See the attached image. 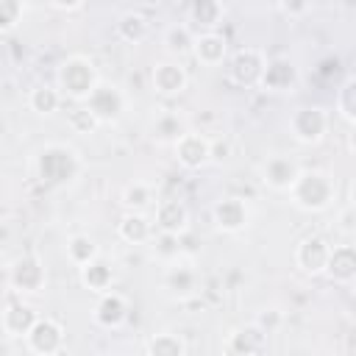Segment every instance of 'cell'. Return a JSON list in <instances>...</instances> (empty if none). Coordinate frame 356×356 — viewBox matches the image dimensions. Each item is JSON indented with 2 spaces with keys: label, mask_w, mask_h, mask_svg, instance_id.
<instances>
[{
  "label": "cell",
  "mask_w": 356,
  "mask_h": 356,
  "mask_svg": "<svg viewBox=\"0 0 356 356\" xmlns=\"http://www.w3.org/2000/svg\"><path fill=\"white\" fill-rule=\"evenodd\" d=\"M286 192H289V197H292V203L298 209H303V211H323L337 197V184L323 170H300Z\"/></svg>",
  "instance_id": "6da1fadb"
},
{
  "label": "cell",
  "mask_w": 356,
  "mask_h": 356,
  "mask_svg": "<svg viewBox=\"0 0 356 356\" xmlns=\"http://www.w3.org/2000/svg\"><path fill=\"white\" fill-rule=\"evenodd\" d=\"M58 86L64 95H70L72 100H86L92 95V89L97 86V72L95 64L83 56H72L58 67Z\"/></svg>",
  "instance_id": "7a4b0ae2"
},
{
  "label": "cell",
  "mask_w": 356,
  "mask_h": 356,
  "mask_svg": "<svg viewBox=\"0 0 356 356\" xmlns=\"http://www.w3.org/2000/svg\"><path fill=\"white\" fill-rule=\"evenodd\" d=\"M78 156L75 150L64 147V145H47L39 159H36V170L42 175V181H50V184H67L75 178L78 172Z\"/></svg>",
  "instance_id": "3957f363"
},
{
  "label": "cell",
  "mask_w": 356,
  "mask_h": 356,
  "mask_svg": "<svg viewBox=\"0 0 356 356\" xmlns=\"http://www.w3.org/2000/svg\"><path fill=\"white\" fill-rule=\"evenodd\" d=\"M289 131L298 142L303 145H314L325 136L328 131V114L320 106H303L289 117Z\"/></svg>",
  "instance_id": "277c9868"
},
{
  "label": "cell",
  "mask_w": 356,
  "mask_h": 356,
  "mask_svg": "<svg viewBox=\"0 0 356 356\" xmlns=\"http://www.w3.org/2000/svg\"><path fill=\"white\" fill-rule=\"evenodd\" d=\"M122 106H125L122 92H120L117 86L100 83V81H97V86L92 89V95L86 97V108L97 117V122H111V120H117L120 111H122Z\"/></svg>",
  "instance_id": "5b68a950"
},
{
  "label": "cell",
  "mask_w": 356,
  "mask_h": 356,
  "mask_svg": "<svg viewBox=\"0 0 356 356\" xmlns=\"http://www.w3.org/2000/svg\"><path fill=\"white\" fill-rule=\"evenodd\" d=\"M25 339L33 353H56L64 345V328L50 317H36L33 325L28 328Z\"/></svg>",
  "instance_id": "8992f818"
},
{
  "label": "cell",
  "mask_w": 356,
  "mask_h": 356,
  "mask_svg": "<svg viewBox=\"0 0 356 356\" xmlns=\"http://www.w3.org/2000/svg\"><path fill=\"white\" fill-rule=\"evenodd\" d=\"M328 253H331V245L323 236H306L295 248V261L306 275H320V273H325Z\"/></svg>",
  "instance_id": "52a82bcc"
},
{
  "label": "cell",
  "mask_w": 356,
  "mask_h": 356,
  "mask_svg": "<svg viewBox=\"0 0 356 356\" xmlns=\"http://www.w3.org/2000/svg\"><path fill=\"white\" fill-rule=\"evenodd\" d=\"M264 64L267 61L259 50H253V47L239 50L231 61V81L239 83V86H253V83H259V78L264 72Z\"/></svg>",
  "instance_id": "ba28073f"
},
{
  "label": "cell",
  "mask_w": 356,
  "mask_h": 356,
  "mask_svg": "<svg viewBox=\"0 0 356 356\" xmlns=\"http://www.w3.org/2000/svg\"><path fill=\"white\" fill-rule=\"evenodd\" d=\"M209 139L200 136V134H192V131H184L178 139H175V156L178 161L186 167V170H197L209 161Z\"/></svg>",
  "instance_id": "9c48e42d"
},
{
  "label": "cell",
  "mask_w": 356,
  "mask_h": 356,
  "mask_svg": "<svg viewBox=\"0 0 356 356\" xmlns=\"http://www.w3.org/2000/svg\"><path fill=\"white\" fill-rule=\"evenodd\" d=\"M300 172V167L289 159V156H270L264 164H261V181L275 189V192H286L295 181V175Z\"/></svg>",
  "instance_id": "30bf717a"
},
{
  "label": "cell",
  "mask_w": 356,
  "mask_h": 356,
  "mask_svg": "<svg viewBox=\"0 0 356 356\" xmlns=\"http://www.w3.org/2000/svg\"><path fill=\"white\" fill-rule=\"evenodd\" d=\"M8 281L17 292H39L44 284V267L36 256H22L19 261H14Z\"/></svg>",
  "instance_id": "8fae6325"
},
{
  "label": "cell",
  "mask_w": 356,
  "mask_h": 356,
  "mask_svg": "<svg viewBox=\"0 0 356 356\" xmlns=\"http://www.w3.org/2000/svg\"><path fill=\"white\" fill-rule=\"evenodd\" d=\"M248 206L242 197H222L217 206H214V222L220 231L225 234H234V231H242L248 225Z\"/></svg>",
  "instance_id": "7c38bea8"
},
{
  "label": "cell",
  "mask_w": 356,
  "mask_h": 356,
  "mask_svg": "<svg viewBox=\"0 0 356 356\" xmlns=\"http://www.w3.org/2000/svg\"><path fill=\"white\" fill-rule=\"evenodd\" d=\"M325 273L334 278V284H353L356 278V253L353 245H331Z\"/></svg>",
  "instance_id": "4fadbf2b"
},
{
  "label": "cell",
  "mask_w": 356,
  "mask_h": 356,
  "mask_svg": "<svg viewBox=\"0 0 356 356\" xmlns=\"http://www.w3.org/2000/svg\"><path fill=\"white\" fill-rule=\"evenodd\" d=\"M225 50H228L225 36H220V33H214V31H206V33H200V36L192 39V53H195V58H197L200 64H206V67L222 64Z\"/></svg>",
  "instance_id": "5bb4252c"
},
{
  "label": "cell",
  "mask_w": 356,
  "mask_h": 356,
  "mask_svg": "<svg viewBox=\"0 0 356 356\" xmlns=\"http://www.w3.org/2000/svg\"><path fill=\"white\" fill-rule=\"evenodd\" d=\"M153 89L159 95H178L186 89V72L178 61H159L153 67Z\"/></svg>",
  "instance_id": "9a60e30c"
},
{
  "label": "cell",
  "mask_w": 356,
  "mask_h": 356,
  "mask_svg": "<svg viewBox=\"0 0 356 356\" xmlns=\"http://www.w3.org/2000/svg\"><path fill=\"white\" fill-rule=\"evenodd\" d=\"M164 289H167L172 298L186 300V298H192L195 289H197V273H195L189 264H172V267H167V273H164Z\"/></svg>",
  "instance_id": "2e32d148"
},
{
  "label": "cell",
  "mask_w": 356,
  "mask_h": 356,
  "mask_svg": "<svg viewBox=\"0 0 356 356\" xmlns=\"http://www.w3.org/2000/svg\"><path fill=\"white\" fill-rule=\"evenodd\" d=\"M128 314V306H125V298L106 289L100 292V300L95 306V323L103 325V328H117Z\"/></svg>",
  "instance_id": "e0dca14e"
},
{
  "label": "cell",
  "mask_w": 356,
  "mask_h": 356,
  "mask_svg": "<svg viewBox=\"0 0 356 356\" xmlns=\"http://www.w3.org/2000/svg\"><path fill=\"white\" fill-rule=\"evenodd\" d=\"M298 75H295V67L286 61V58H275V61H267L264 64V72L259 78V83L270 92H289L295 86Z\"/></svg>",
  "instance_id": "ac0fdd59"
},
{
  "label": "cell",
  "mask_w": 356,
  "mask_h": 356,
  "mask_svg": "<svg viewBox=\"0 0 356 356\" xmlns=\"http://www.w3.org/2000/svg\"><path fill=\"white\" fill-rule=\"evenodd\" d=\"M156 225L164 234H181L189 225V211L181 200H159L156 203Z\"/></svg>",
  "instance_id": "d6986e66"
},
{
  "label": "cell",
  "mask_w": 356,
  "mask_h": 356,
  "mask_svg": "<svg viewBox=\"0 0 356 356\" xmlns=\"http://www.w3.org/2000/svg\"><path fill=\"white\" fill-rule=\"evenodd\" d=\"M225 350L228 353H261L267 350V331H261L256 323L248 328H239L228 337Z\"/></svg>",
  "instance_id": "ffe728a7"
},
{
  "label": "cell",
  "mask_w": 356,
  "mask_h": 356,
  "mask_svg": "<svg viewBox=\"0 0 356 356\" xmlns=\"http://www.w3.org/2000/svg\"><path fill=\"white\" fill-rule=\"evenodd\" d=\"M117 231H120V236H122L125 242H134V245H139V242H147V239H150V234H153V225L147 222V217H142L139 211H134V214H125V217L120 220Z\"/></svg>",
  "instance_id": "44dd1931"
},
{
  "label": "cell",
  "mask_w": 356,
  "mask_h": 356,
  "mask_svg": "<svg viewBox=\"0 0 356 356\" xmlns=\"http://www.w3.org/2000/svg\"><path fill=\"white\" fill-rule=\"evenodd\" d=\"M81 281H83V286H89L92 292H106V289L111 286V267L103 264V261L95 256L89 264L81 267Z\"/></svg>",
  "instance_id": "7402d4cb"
},
{
  "label": "cell",
  "mask_w": 356,
  "mask_h": 356,
  "mask_svg": "<svg viewBox=\"0 0 356 356\" xmlns=\"http://www.w3.org/2000/svg\"><path fill=\"white\" fill-rule=\"evenodd\" d=\"M33 320L36 314L28 306H8V312H3V328L8 337H25Z\"/></svg>",
  "instance_id": "603a6c76"
},
{
  "label": "cell",
  "mask_w": 356,
  "mask_h": 356,
  "mask_svg": "<svg viewBox=\"0 0 356 356\" xmlns=\"http://www.w3.org/2000/svg\"><path fill=\"white\" fill-rule=\"evenodd\" d=\"M28 103L36 114H53L61 106V92L53 86H36V89H31Z\"/></svg>",
  "instance_id": "cb8c5ba5"
},
{
  "label": "cell",
  "mask_w": 356,
  "mask_h": 356,
  "mask_svg": "<svg viewBox=\"0 0 356 356\" xmlns=\"http://www.w3.org/2000/svg\"><path fill=\"white\" fill-rule=\"evenodd\" d=\"M145 353H150V356H181V353H186V345L175 334H156V337L147 339Z\"/></svg>",
  "instance_id": "d4e9b609"
},
{
  "label": "cell",
  "mask_w": 356,
  "mask_h": 356,
  "mask_svg": "<svg viewBox=\"0 0 356 356\" xmlns=\"http://www.w3.org/2000/svg\"><path fill=\"white\" fill-rule=\"evenodd\" d=\"M67 256H70L72 264L83 267V264H89V261L97 256V245H95L86 234H75V236L67 242Z\"/></svg>",
  "instance_id": "484cf974"
},
{
  "label": "cell",
  "mask_w": 356,
  "mask_h": 356,
  "mask_svg": "<svg viewBox=\"0 0 356 356\" xmlns=\"http://www.w3.org/2000/svg\"><path fill=\"white\" fill-rule=\"evenodd\" d=\"M117 33L125 39V42H142L145 36H147V19L142 17V14H122L120 17V22H117Z\"/></svg>",
  "instance_id": "4316f807"
},
{
  "label": "cell",
  "mask_w": 356,
  "mask_h": 356,
  "mask_svg": "<svg viewBox=\"0 0 356 356\" xmlns=\"http://www.w3.org/2000/svg\"><path fill=\"white\" fill-rule=\"evenodd\" d=\"M153 200H156V197H153V189H150V184H145V181H134V184H128V186L122 189V203H125L128 209H134V211L147 209Z\"/></svg>",
  "instance_id": "83f0119b"
},
{
  "label": "cell",
  "mask_w": 356,
  "mask_h": 356,
  "mask_svg": "<svg viewBox=\"0 0 356 356\" xmlns=\"http://www.w3.org/2000/svg\"><path fill=\"white\" fill-rule=\"evenodd\" d=\"M337 111H339V117L348 125L353 122V117H356V81L353 78H348L339 86V92H337Z\"/></svg>",
  "instance_id": "f1b7e54d"
},
{
  "label": "cell",
  "mask_w": 356,
  "mask_h": 356,
  "mask_svg": "<svg viewBox=\"0 0 356 356\" xmlns=\"http://www.w3.org/2000/svg\"><path fill=\"white\" fill-rule=\"evenodd\" d=\"M189 17H192L195 22H200L203 28H214V25L220 22V17H222V8H220L217 0H195Z\"/></svg>",
  "instance_id": "f546056e"
},
{
  "label": "cell",
  "mask_w": 356,
  "mask_h": 356,
  "mask_svg": "<svg viewBox=\"0 0 356 356\" xmlns=\"http://www.w3.org/2000/svg\"><path fill=\"white\" fill-rule=\"evenodd\" d=\"M184 134V128H181V120H178V114H161L159 120H156V125H153V136H159L161 142H167V139H178Z\"/></svg>",
  "instance_id": "4dcf8cb0"
},
{
  "label": "cell",
  "mask_w": 356,
  "mask_h": 356,
  "mask_svg": "<svg viewBox=\"0 0 356 356\" xmlns=\"http://www.w3.org/2000/svg\"><path fill=\"white\" fill-rule=\"evenodd\" d=\"M164 42H167L170 53H186V50H192V33H189L186 25H172L167 31Z\"/></svg>",
  "instance_id": "1f68e13d"
},
{
  "label": "cell",
  "mask_w": 356,
  "mask_h": 356,
  "mask_svg": "<svg viewBox=\"0 0 356 356\" xmlns=\"http://www.w3.org/2000/svg\"><path fill=\"white\" fill-rule=\"evenodd\" d=\"M22 17V0H0V31H11Z\"/></svg>",
  "instance_id": "d6a6232c"
},
{
  "label": "cell",
  "mask_w": 356,
  "mask_h": 356,
  "mask_svg": "<svg viewBox=\"0 0 356 356\" xmlns=\"http://www.w3.org/2000/svg\"><path fill=\"white\" fill-rule=\"evenodd\" d=\"M70 125L75 131H92L97 125V117L89 108H75V111H70Z\"/></svg>",
  "instance_id": "836d02e7"
},
{
  "label": "cell",
  "mask_w": 356,
  "mask_h": 356,
  "mask_svg": "<svg viewBox=\"0 0 356 356\" xmlns=\"http://www.w3.org/2000/svg\"><path fill=\"white\" fill-rule=\"evenodd\" d=\"M278 6L286 17H303L312 8V0H278Z\"/></svg>",
  "instance_id": "e575fe53"
},
{
  "label": "cell",
  "mask_w": 356,
  "mask_h": 356,
  "mask_svg": "<svg viewBox=\"0 0 356 356\" xmlns=\"http://www.w3.org/2000/svg\"><path fill=\"white\" fill-rule=\"evenodd\" d=\"M281 320V314H278V309H264V314H259V320H256V325L261 328V331H273V325Z\"/></svg>",
  "instance_id": "d590c367"
},
{
  "label": "cell",
  "mask_w": 356,
  "mask_h": 356,
  "mask_svg": "<svg viewBox=\"0 0 356 356\" xmlns=\"http://www.w3.org/2000/svg\"><path fill=\"white\" fill-rule=\"evenodd\" d=\"M350 217H353V206H345V209H342V214H339V231H345V234H350V231H353Z\"/></svg>",
  "instance_id": "8d00e7d4"
},
{
  "label": "cell",
  "mask_w": 356,
  "mask_h": 356,
  "mask_svg": "<svg viewBox=\"0 0 356 356\" xmlns=\"http://www.w3.org/2000/svg\"><path fill=\"white\" fill-rule=\"evenodd\" d=\"M56 8H61V11H75V8H81L83 6V0H50Z\"/></svg>",
  "instance_id": "74e56055"
}]
</instances>
